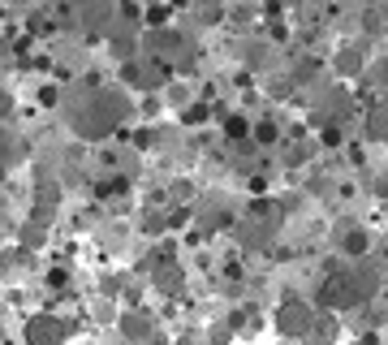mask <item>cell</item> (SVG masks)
I'll list each match as a JSON object with an SVG mask.
<instances>
[{"label": "cell", "instance_id": "obj_1", "mask_svg": "<svg viewBox=\"0 0 388 345\" xmlns=\"http://www.w3.org/2000/svg\"><path fill=\"white\" fill-rule=\"evenodd\" d=\"M61 337H65V324H61V319H52V315H35L31 324H26V341H31V345L61 341Z\"/></svg>", "mask_w": 388, "mask_h": 345}, {"label": "cell", "instance_id": "obj_2", "mask_svg": "<svg viewBox=\"0 0 388 345\" xmlns=\"http://www.w3.org/2000/svg\"><path fill=\"white\" fill-rule=\"evenodd\" d=\"M280 332H294V337L310 332V311H306L298 298H289V302L280 307Z\"/></svg>", "mask_w": 388, "mask_h": 345}, {"label": "cell", "instance_id": "obj_3", "mask_svg": "<svg viewBox=\"0 0 388 345\" xmlns=\"http://www.w3.org/2000/svg\"><path fill=\"white\" fill-rule=\"evenodd\" d=\"M121 328H125L129 337H147V332H151V324H147L143 315H125V324H121Z\"/></svg>", "mask_w": 388, "mask_h": 345}, {"label": "cell", "instance_id": "obj_4", "mask_svg": "<svg viewBox=\"0 0 388 345\" xmlns=\"http://www.w3.org/2000/svg\"><path fill=\"white\" fill-rule=\"evenodd\" d=\"M341 246H345L350 255H362V246H367V233H362V229H354V233H345V242H341Z\"/></svg>", "mask_w": 388, "mask_h": 345}, {"label": "cell", "instance_id": "obj_5", "mask_svg": "<svg viewBox=\"0 0 388 345\" xmlns=\"http://www.w3.org/2000/svg\"><path fill=\"white\" fill-rule=\"evenodd\" d=\"M362 65V52H341V73H358Z\"/></svg>", "mask_w": 388, "mask_h": 345}, {"label": "cell", "instance_id": "obj_6", "mask_svg": "<svg viewBox=\"0 0 388 345\" xmlns=\"http://www.w3.org/2000/svg\"><path fill=\"white\" fill-rule=\"evenodd\" d=\"M224 134H229V138H246V121H242V117H233L229 126H224Z\"/></svg>", "mask_w": 388, "mask_h": 345}, {"label": "cell", "instance_id": "obj_7", "mask_svg": "<svg viewBox=\"0 0 388 345\" xmlns=\"http://www.w3.org/2000/svg\"><path fill=\"white\" fill-rule=\"evenodd\" d=\"M259 142H276V130L272 126H259Z\"/></svg>", "mask_w": 388, "mask_h": 345}, {"label": "cell", "instance_id": "obj_8", "mask_svg": "<svg viewBox=\"0 0 388 345\" xmlns=\"http://www.w3.org/2000/svg\"><path fill=\"white\" fill-rule=\"evenodd\" d=\"M0 168H5V138H0Z\"/></svg>", "mask_w": 388, "mask_h": 345}]
</instances>
